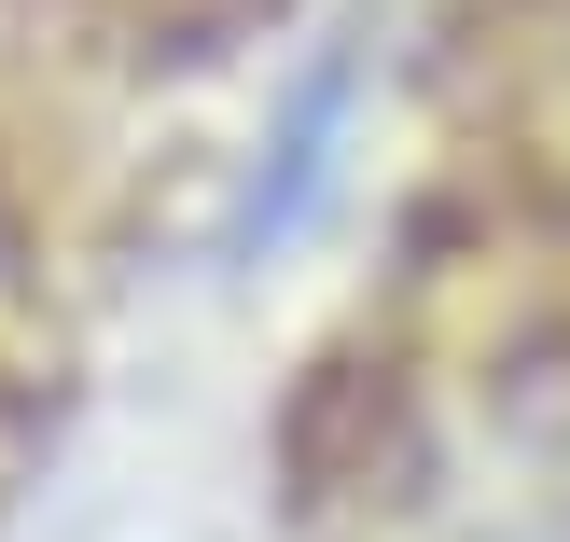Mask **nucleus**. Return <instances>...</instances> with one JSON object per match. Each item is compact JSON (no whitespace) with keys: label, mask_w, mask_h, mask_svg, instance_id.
Instances as JSON below:
<instances>
[{"label":"nucleus","mask_w":570,"mask_h":542,"mask_svg":"<svg viewBox=\"0 0 570 542\" xmlns=\"http://www.w3.org/2000/svg\"><path fill=\"white\" fill-rule=\"evenodd\" d=\"M348 139H362V56H321V70H306L293 98L265 111V139H250V167H237L223 265H265V250H293L306 223L334 209V181H348Z\"/></svg>","instance_id":"nucleus-1"}]
</instances>
